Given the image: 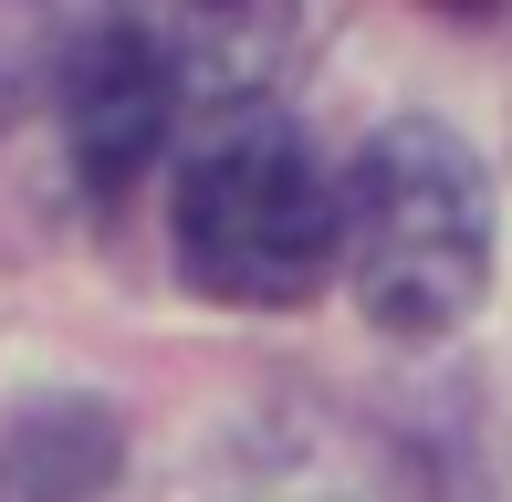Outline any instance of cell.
I'll return each mask as SVG.
<instances>
[{
  "label": "cell",
  "mask_w": 512,
  "mask_h": 502,
  "mask_svg": "<svg viewBox=\"0 0 512 502\" xmlns=\"http://www.w3.org/2000/svg\"><path fill=\"white\" fill-rule=\"evenodd\" d=\"M335 272L387 335H439L481 304L492 189L450 126H387L335 189Z\"/></svg>",
  "instance_id": "cell-1"
},
{
  "label": "cell",
  "mask_w": 512,
  "mask_h": 502,
  "mask_svg": "<svg viewBox=\"0 0 512 502\" xmlns=\"http://www.w3.org/2000/svg\"><path fill=\"white\" fill-rule=\"evenodd\" d=\"M178 126V53L147 21H105L63 63V136H74V178L95 199H126L147 178V157Z\"/></svg>",
  "instance_id": "cell-3"
},
{
  "label": "cell",
  "mask_w": 512,
  "mask_h": 502,
  "mask_svg": "<svg viewBox=\"0 0 512 502\" xmlns=\"http://www.w3.org/2000/svg\"><path fill=\"white\" fill-rule=\"evenodd\" d=\"M178 272L220 304H304L335 283V178L283 116L241 105L178 168Z\"/></svg>",
  "instance_id": "cell-2"
}]
</instances>
